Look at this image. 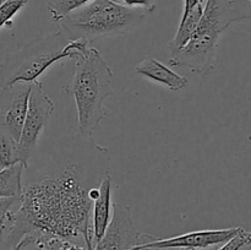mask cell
Returning a JSON list of instances; mask_svg holds the SVG:
<instances>
[{
	"label": "cell",
	"mask_w": 251,
	"mask_h": 250,
	"mask_svg": "<svg viewBox=\"0 0 251 250\" xmlns=\"http://www.w3.org/2000/svg\"><path fill=\"white\" fill-rule=\"evenodd\" d=\"M81 144L51 173L22 185L6 237L14 250L51 237L71 242L81 238L87 249H93L90 190L108 173L109 154L88 136Z\"/></svg>",
	"instance_id": "6da1fadb"
},
{
	"label": "cell",
	"mask_w": 251,
	"mask_h": 250,
	"mask_svg": "<svg viewBox=\"0 0 251 250\" xmlns=\"http://www.w3.org/2000/svg\"><path fill=\"white\" fill-rule=\"evenodd\" d=\"M251 19V0H206L202 16L188 43L169 56V64L208 75L215 68L220 37L233 24Z\"/></svg>",
	"instance_id": "7a4b0ae2"
},
{
	"label": "cell",
	"mask_w": 251,
	"mask_h": 250,
	"mask_svg": "<svg viewBox=\"0 0 251 250\" xmlns=\"http://www.w3.org/2000/svg\"><path fill=\"white\" fill-rule=\"evenodd\" d=\"M74 60V75L64 87L73 95L80 134L91 137L107 115L105 100L113 93V71L97 48H90Z\"/></svg>",
	"instance_id": "3957f363"
},
{
	"label": "cell",
	"mask_w": 251,
	"mask_h": 250,
	"mask_svg": "<svg viewBox=\"0 0 251 250\" xmlns=\"http://www.w3.org/2000/svg\"><path fill=\"white\" fill-rule=\"evenodd\" d=\"M88 43L83 38L70 39L64 32L28 42L0 64V88L16 82H33L56 61L85 53Z\"/></svg>",
	"instance_id": "277c9868"
},
{
	"label": "cell",
	"mask_w": 251,
	"mask_h": 250,
	"mask_svg": "<svg viewBox=\"0 0 251 250\" xmlns=\"http://www.w3.org/2000/svg\"><path fill=\"white\" fill-rule=\"evenodd\" d=\"M145 19L141 9L125 6L113 0H91L59 21L70 39L91 42L98 37L123 34Z\"/></svg>",
	"instance_id": "5b68a950"
},
{
	"label": "cell",
	"mask_w": 251,
	"mask_h": 250,
	"mask_svg": "<svg viewBox=\"0 0 251 250\" xmlns=\"http://www.w3.org/2000/svg\"><path fill=\"white\" fill-rule=\"evenodd\" d=\"M54 109L55 104L44 90L43 83L38 80L33 81L31 83L26 117L19 139V151L25 169L29 166L39 136L46 130Z\"/></svg>",
	"instance_id": "8992f818"
},
{
	"label": "cell",
	"mask_w": 251,
	"mask_h": 250,
	"mask_svg": "<svg viewBox=\"0 0 251 250\" xmlns=\"http://www.w3.org/2000/svg\"><path fill=\"white\" fill-rule=\"evenodd\" d=\"M32 82H16L0 88V130L19 141L26 117Z\"/></svg>",
	"instance_id": "52a82bcc"
},
{
	"label": "cell",
	"mask_w": 251,
	"mask_h": 250,
	"mask_svg": "<svg viewBox=\"0 0 251 250\" xmlns=\"http://www.w3.org/2000/svg\"><path fill=\"white\" fill-rule=\"evenodd\" d=\"M113 215L104 234L92 250H131L139 243L140 232L135 228L129 206L114 203Z\"/></svg>",
	"instance_id": "ba28073f"
},
{
	"label": "cell",
	"mask_w": 251,
	"mask_h": 250,
	"mask_svg": "<svg viewBox=\"0 0 251 250\" xmlns=\"http://www.w3.org/2000/svg\"><path fill=\"white\" fill-rule=\"evenodd\" d=\"M242 227L226 228V229L194 230L185 234L176 235L173 238H156L137 247H156V248H179V249H205L215 245L223 244L234 237Z\"/></svg>",
	"instance_id": "9c48e42d"
},
{
	"label": "cell",
	"mask_w": 251,
	"mask_h": 250,
	"mask_svg": "<svg viewBox=\"0 0 251 250\" xmlns=\"http://www.w3.org/2000/svg\"><path fill=\"white\" fill-rule=\"evenodd\" d=\"M112 175L107 173L100 183V195L92 202L91 218H92L93 245L104 234L105 228L112 217Z\"/></svg>",
	"instance_id": "30bf717a"
},
{
	"label": "cell",
	"mask_w": 251,
	"mask_h": 250,
	"mask_svg": "<svg viewBox=\"0 0 251 250\" xmlns=\"http://www.w3.org/2000/svg\"><path fill=\"white\" fill-rule=\"evenodd\" d=\"M135 70L137 74L154 81V82L162 83L167 86L171 91H180L188 85V78L179 74L174 73L164 64L158 61L152 56H145L136 66Z\"/></svg>",
	"instance_id": "8fae6325"
},
{
	"label": "cell",
	"mask_w": 251,
	"mask_h": 250,
	"mask_svg": "<svg viewBox=\"0 0 251 250\" xmlns=\"http://www.w3.org/2000/svg\"><path fill=\"white\" fill-rule=\"evenodd\" d=\"M203 6H205V4H198L193 9H190L189 11L184 12L181 15V21L179 24V28L176 31V34L172 39L171 43H169L171 55L180 50L188 43L189 39L193 37V34L195 33L201 16H202Z\"/></svg>",
	"instance_id": "7c38bea8"
},
{
	"label": "cell",
	"mask_w": 251,
	"mask_h": 250,
	"mask_svg": "<svg viewBox=\"0 0 251 250\" xmlns=\"http://www.w3.org/2000/svg\"><path fill=\"white\" fill-rule=\"evenodd\" d=\"M24 164L16 163L0 168V199L17 198L22 194V172Z\"/></svg>",
	"instance_id": "4fadbf2b"
},
{
	"label": "cell",
	"mask_w": 251,
	"mask_h": 250,
	"mask_svg": "<svg viewBox=\"0 0 251 250\" xmlns=\"http://www.w3.org/2000/svg\"><path fill=\"white\" fill-rule=\"evenodd\" d=\"M16 163H21L19 141L9 132L0 130V168L10 167Z\"/></svg>",
	"instance_id": "5bb4252c"
},
{
	"label": "cell",
	"mask_w": 251,
	"mask_h": 250,
	"mask_svg": "<svg viewBox=\"0 0 251 250\" xmlns=\"http://www.w3.org/2000/svg\"><path fill=\"white\" fill-rule=\"evenodd\" d=\"M90 1L91 0H47V7L51 19L59 22L71 11Z\"/></svg>",
	"instance_id": "9a60e30c"
},
{
	"label": "cell",
	"mask_w": 251,
	"mask_h": 250,
	"mask_svg": "<svg viewBox=\"0 0 251 250\" xmlns=\"http://www.w3.org/2000/svg\"><path fill=\"white\" fill-rule=\"evenodd\" d=\"M20 199L17 198H2L0 199V242L5 238L6 229H10L11 225L12 213H14V206L19 203Z\"/></svg>",
	"instance_id": "2e32d148"
},
{
	"label": "cell",
	"mask_w": 251,
	"mask_h": 250,
	"mask_svg": "<svg viewBox=\"0 0 251 250\" xmlns=\"http://www.w3.org/2000/svg\"><path fill=\"white\" fill-rule=\"evenodd\" d=\"M28 0H4L0 2V28L11 26V20L20 10L26 6Z\"/></svg>",
	"instance_id": "e0dca14e"
},
{
	"label": "cell",
	"mask_w": 251,
	"mask_h": 250,
	"mask_svg": "<svg viewBox=\"0 0 251 250\" xmlns=\"http://www.w3.org/2000/svg\"><path fill=\"white\" fill-rule=\"evenodd\" d=\"M251 242V234L249 232L242 228L233 238H230L228 242L223 243L222 247L218 248L217 250H239L243 245Z\"/></svg>",
	"instance_id": "ac0fdd59"
},
{
	"label": "cell",
	"mask_w": 251,
	"mask_h": 250,
	"mask_svg": "<svg viewBox=\"0 0 251 250\" xmlns=\"http://www.w3.org/2000/svg\"><path fill=\"white\" fill-rule=\"evenodd\" d=\"M117 1H120L125 6L144 10L147 14H150V12L156 9L154 0H117Z\"/></svg>",
	"instance_id": "d6986e66"
},
{
	"label": "cell",
	"mask_w": 251,
	"mask_h": 250,
	"mask_svg": "<svg viewBox=\"0 0 251 250\" xmlns=\"http://www.w3.org/2000/svg\"><path fill=\"white\" fill-rule=\"evenodd\" d=\"M206 0H184V9H183V14L184 12L189 11L190 9H193L194 6H196L198 4H205Z\"/></svg>",
	"instance_id": "ffe728a7"
},
{
	"label": "cell",
	"mask_w": 251,
	"mask_h": 250,
	"mask_svg": "<svg viewBox=\"0 0 251 250\" xmlns=\"http://www.w3.org/2000/svg\"><path fill=\"white\" fill-rule=\"evenodd\" d=\"M131 250H186V249H179V248H156V247H137L135 245L131 248Z\"/></svg>",
	"instance_id": "44dd1931"
},
{
	"label": "cell",
	"mask_w": 251,
	"mask_h": 250,
	"mask_svg": "<svg viewBox=\"0 0 251 250\" xmlns=\"http://www.w3.org/2000/svg\"><path fill=\"white\" fill-rule=\"evenodd\" d=\"M239 250H251V242L247 243V244H245V245H243V247L240 248Z\"/></svg>",
	"instance_id": "7402d4cb"
},
{
	"label": "cell",
	"mask_w": 251,
	"mask_h": 250,
	"mask_svg": "<svg viewBox=\"0 0 251 250\" xmlns=\"http://www.w3.org/2000/svg\"><path fill=\"white\" fill-rule=\"evenodd\" d=\"M186 250H211L210 248H205V249H186Z\"/></svg>",
	"instance_id": "603a6c76"
},
{
	"label": "cell",
	"mask_w": 251,
	"mask_h": 250,
	"mask_svg": "<svg viewBox=\"0 0 251 250\" xmlns=\"http://www.w3.org/2000/svg\"><path fill=\"white\" fill-rule=\"evenodd\" d=\"M1 1H4V0H0V2H1Z\"/></svg>",
	"instance_id": "cb8c5ba5"
}]
</instances>
